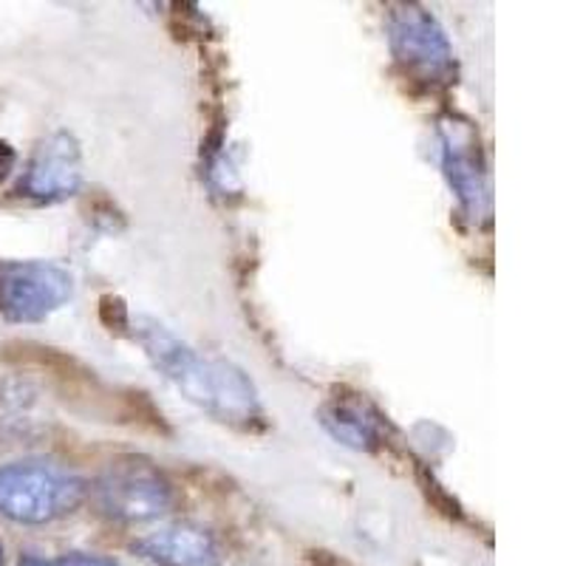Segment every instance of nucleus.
Wrapping results in <instances>:
<instances>
[{"mask_svg": "<svg viewBox=\"0 0 566 566\" xmlns=\"http://www.w3.org/2000/svg\"><path fill=\"white\" fill-rule=\"evenodd\" d=\"M128 332L145 348L148 360L176 391L219 422L239 431H255L264 422V408L252 380L224 357H207L176 337L154 317H130Z\"/></svg>", "mask_w": 566, "mask_h": 566, "instance_id": "nucleus-1", "label": "nucleus"}, {"mask_svg": "<svg viewBox=\"0 0 566 566\" xmlns=\"http://www.w3.org/2000/svg\"><path fill=\"white\" fill-rule=\"evenodd\" d=\"M0 566H7V555H3V544H0Z\"/></svg>", "mask_w": 566, "mask_h": 566, "instance_id": "nucleus-13", "label": "nucleus"}, {"mask_svg": "<svg viewBox=\"0 0 566 566\" xmlns=\"http://www.w3.org/2000/svg\"><path fill=\"white\" fill-rule=\"evenodd\" d=\"M85 499L77 473L49 459L0 464V515L14 524H49L74 513Z\"/></svg>", "mask_w": 566, "mask_h": 566, "instance_id": "nucleus-2", "label": "nucleus"}, {"mask_svg": "<svg viewBox=\"0 0 566 566\" xmlns=\"http://www.w3.org/2000/svg\"><path fill=\"white\" fill-rule=\"evenodd\" d=\"M99 317H103V323L111 332H128L130 326L128 306L114 295H105L103 301H99Z\"/></svg>", "mask_w": 566, "mask_h": 566, "instance_id": "nucleus-11", "label": "nucleus"}, {"mask_svg": "<svg viewBox=\"0 0 566 566\" xmlns=\"http://www.w3.org/2000/svg\"><path fill=\"white\" fill-rule=\"evenodd\" d=\"M442 170L459 201V212L470 224H482L490 216L488 165H484L479 128L468 116L444 114L439 119Z\"/></svg>", "mask_w": 566, "mask_h": 566, "instance_id": "nucleus-6", "label": "nucleus"}, {"mask_svg": "<svg viewBox=\"0 0 566 566\" xmlns=\"http://www.w3.org/2000/svg\"><path fill=\"white\" fill-rule=\"evenodd\" d=\"M14 161H18V154H14V148H12V145H9V142L0 139V181L7 179L9 174H12Z\"/></svg>", "mask_w": 566, "mask_h": 566, "instance_id": "nucleus-12", "label": "nucleus"}, {"mask_svg": "<svg viewBox=\"0 0 566 566\" xmlns=\"http://www.w3.org/2000/svg\"><path fill=\"white\" fill-rule=\"evenodd\" d=\"M321 424L354 451H377L382 442L380 411L363 397H335L321 408Z\"/></svg>", "mask_w": 566, "mask_h": 566, "instance_id": "nucleus-9", "label": "nucleus"}, {"mask_svg": "<svg viewBox=\"0 0 566 566\" xmlns=\"http://www.w3.org/2000/svg\"><path fill=\"white\" fill-rule=\"evenodd\" d=\"M20 566H116V560L105 558V555H85V553H71L57 560H43L29 555V558L20 560Z\"/></svg>", "mask_w": 566, "mask_h": 566, "instance_id": "nucleus-10", "label": "nucleus"}, {"mask_svg": "<svg viewBox=\"0 0 566 566\" xmlns=\"http://www.w3.org/2000/svg\"><path fill=\"white\" fill-rule=\"evenodd\" d=\"M136 555L159 566H221V547L210 530L199 524H168L130 544Z\"/></svg>", "mask_w": 566, "mask_h": 566, "instance_id": "nucleus-8", "label": "nucleus"}, {"mask_svg": "<svg viewBox=\"0 0 566 566\" xmlns=\"http://www.w3.org/2000/svg\"><path fill=\"white\" fill-rule=\"evenodd\" d=\"M83 187V150L69 130H54L38 145L29 159L18 193L38 205L65 201Z\"/></svg>", "mask_w": 566, "mask_h": 566, "instance_id": "nucleus-7", "label": "nucleus"}, {"mask_svg": "<svg viewBox=\"0 0 566 566\" xmlns=\"http://www.w3.org/2000/svg\"><path fill=\"white\" fill-rule=\"evenodd\" d=\"M94 504L114 522H154L174 507V488L148 459L125 457L99 473L94 484Z\"/></svg>", "mask_w": 566, "mask_h": 566, "instance_id": "nucleus-4", "label": "nucleus"}, {"mask_svg": "<svg viewBox=\"0 0 566 566\" xmlns=\"http://www.w3.org/2000/svg\"><path fill=\"white\" fill-rule=\"evenodd\" d=\"M74 295V275L54 261H0V317L40 323Z\"/></svg>", "mask_w": 566, "mask_h": 566, "instance_id": "nucleus-5", "label": "nucleus"}, {"mask_svg": "<svg viewBox=\"0 0 566 566\" xmlns=\"http://www.w3.org/2000/svg\"><path fill=\"white\" fill-rule=\"evenodd\" d=\"M388 43L397 65L413 83L448 88L457 83L451 40L439 20L419 3H399L388 14Z\"/></svg>", "mask_w": 566, "mask_h": 566, "instance_id": "nucleus-3", "label": "nucleus"}]
</instances>
